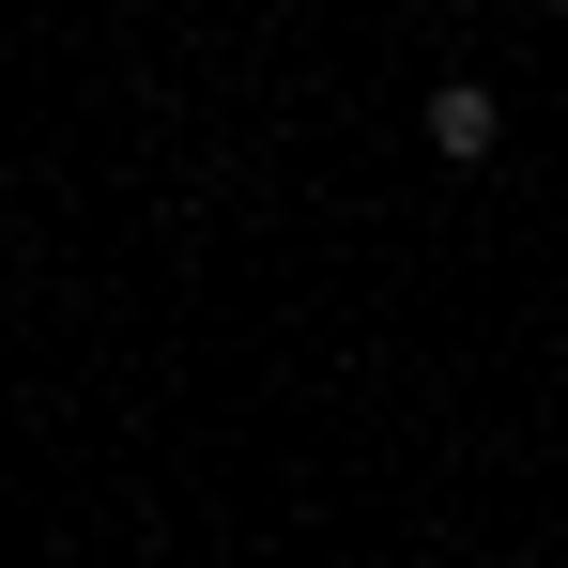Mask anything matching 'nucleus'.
<instances>
[{
	"label": "nucleus",
	"instance_id": "f257e3e1",
	"mask_svg": "<svg viewBox=\"0 0 568 568\" xmlns=\"http://www.w3.org/2000/svg\"><path fill=\"white\" fill-rule=\"evenodd\" d=\"M491 139H507V123H491V93H476V78H446V93H430V154H446V170H476Z\"/></svg>",
	"mask_w": 568,
	"mask_h": 568
}]
</instances>
